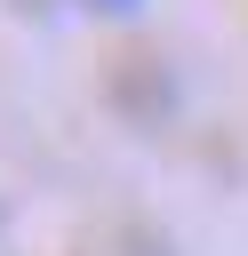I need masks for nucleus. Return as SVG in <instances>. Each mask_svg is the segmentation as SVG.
<instances>
[{
	"mask_svg": "<svg viewBox=\"0 0 248 256\" xmlns=\"http://www.w3.org/2000/svg\"><path fill=\"white\" fill-rule=\"evenodd\" d=\"M96 8H112V16H128V8H144V0H96Z\"/></svg>",
	"mask_w": 248,
	"mask_h": 256,
	"instance_id": "obj_1",
	"label": "nucleus"
}]
</instances>
